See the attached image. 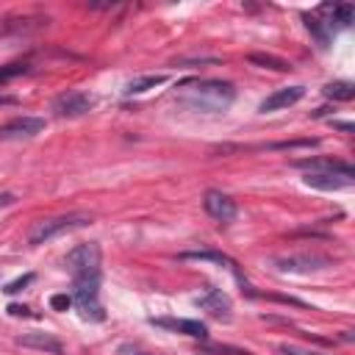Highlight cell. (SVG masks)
Segmentation results:
<instances>
[{"instance_id":"1","label":"cell","mask_w":355,"mask_h":355,"mask_svg":"<svg viewBox=\"0 0 355 355\" xmlns=\"http://www.w3.org/2000/svg\"><path fill=\"white\" fill-rule=\"evenodd\" d=\"M297 166L308 169L305 172V186L319 189V191H338L355 183V172L344 161H327V158H313V161H297Z\"/></svg>"},{"instance_id":"2","label":"cell","mask_w":355,"mask_h":355,"mask_svg":"<svg viewBox=\"0 0 355 355\" xmlns=\"http://www.w3.org/2000/svg\"><path fill=\"white\" fill-rule=\"evenodd\" d=\"M236 100V86L230 80H200L183 94V105L205 114H219L227 111Z\"/></svg>"},{"instance_id":"3","label":"cell","mask_w":355,"mask_h":355,"mask_svg":"<svg viewBox=\"0 0 355 355\" xmlns=\"http://www.w3.org/2000/svg\"><path fill=\"white\" fill-rule=\"evenodd\" d=\"M92 222L89 214H64V216H50V219H39L31 225L28 230V241L31 244H47L50 239L61 236V233H69V230H78V227H86Z\"/></svg>"},{"instance_id":"4","label":"cell","mask_w":355,"mask_h":355,"mask_svg":"<svg viewBox=\"0 0 355 355\" xmlns=\"http://www.w3.org/2000/svg\"><path fill=\"white\" fill-rule=\"evenodd\" d=\"M100 263H103V255H100V244H97V241L78 244V247L69 250L67 258H64V266L69 269L72 280L100 277Z\"/></svg>"},{"instance_id":"5","label":"cell","mask_w":355,"mask_h":355,"mask_svg":"<svg viewBox=\"0 0 355 355\" xmlns=\"http://www.w3.org/2000/svg\"><path fill=\"white\" fill-rule=\"evenodd\" d=\"M72 302L78 305L80 316L89 322H103L105 311L100 302V277H86V280H72Z\"/></svg>"},{"instance_id":"6","label":"cell","mask_w":355,"mask_h":355,"mask_svg":"<svg viewBox=\"0 0 355 355\" xmlns=\"http://www.w3.org/2000/svg\"><path fill=\"white\" fill-rule=\"evenodd\" d=\"M275 266L280 272H294V275H311V272H322L327 266H333L330 258L316 255V252H291V255H280L275 258Z\"/></svg>"},{"instance_id":"7","label":"cell","mask_w":355,"mask_h":355,"mask_svg":"<svg viewBox=\"0 0 355 355\" xmlns=\"http://www.w3.org/2000/svg\"><path fill=\"white\" fill-rule=\"evenodd\" d=\"M92 105H94V100H92L89 92L72 89V92H64V94H58V97L53 100V114H55V116H64V119H75V116L89 114Z\"/></svg>"},{"instance_id":"8","label":"cell","mask_w":355,"mask_h":355,"mask_svg":"<svg viewBox=\"0 0 355 355\" xmlns=\"http://www.w3.org/2000/svg\"><path fill=\"white\" fill-rule=\"evenodd\" d=\"M202 205H205L208 216H214V219H216V222H222V225L233 222V219H236V214H239L236 200H230L227 194H222V191H216V189H208V191H205Z\"/></svg>"},{"instance_id":"9","label":"cell","mask_w":355,"mask_h":355,"mask_svg":"<svg viewBox=\"0 0 355 355\" xmlns=\"http://www.w3.org/2000/svg\"><path fill=\"white\" fill-rule=\"evenodd\" d=\"M44 130L42 116H14L6 125H0V139H31Z\"/></svg>"},{"instance_id":"10","label":"cell","mask_w":355,"mask_h":355,"mask_svg":"<svg viewBox=\"0 0 355 355\" xmlns=\"http://www.w3.org/2000/svg\"><path fill=\"white\" fill-rule=\"evenodd\" d=\"M305 97V86H286V89H277V92H272L261 105H258V111L261 114H272V111H280V108H288V105H294V103H300Z\"/></svg>"},{"instance_id":"11","label":"cell","mask_w":355,"mask_h":355,"mask_svg":"<svg viewBox=\"0 0 355 355\" xmlns=\"http://www.w3.org/2000/svg\"><path fill=\"white\" fill-rule=\"evenodd\" d=\"M180 258H183V261H211V263H219V266H225L227 272H233V277L247 288V280H244V275L239 272V263H236L230 255H225V252H216V250H194V252H183Z\"/></svg>"},{"instance_id":"12","label":"cell","mask_w":355,"mask_h":355,"mask_svg":"<svg viewBox=\"0 0 355 355\" xmlns=\"http://www.w3.org/2000/svg\"><path fill=\"white\" fill-rule=\"evenodd\" d=\"M197 305L205 308L211 316L227 322L230 319V297L222 291V288H208L202 297H197Z\"/></svg>"},{"instance_id":"13","label":"cell","mask_w":355,"mask_h":355,"mask_svg":"<svg viewBox=\"0 0 355 355\" xmlns=\"http://www.w3.org/2000/svg\"><path fill=\"white\" fill-rule=\"evenodd\" d=\"M17 344L31 347V349H42V352H53V355H61L64 352V344L53 333H22L17 338Z\"/></svg>"},{"instance_id":"14","label":"cell","mask_w":355,"mask_h":355,"mask_svg":"<svg viewBox=\"0 0 355 355\" xmlns=\"http://www.w3.org/2000/svg\"><path fill=\"white\" fill-rule=\"evenodd\" d=\"M155 324H161V327H172V330H178V333H186V336H191V338H208V327L202 324V322H197V319H153Z\"/></svg>"},{"instance_id":"15","label":"cell","mask_w":355,"mask_h":355,"mask_svg":"<svg viewBox=\"0 0 355 355\" xmlns=\"http://www.w3.org/2000/svg\"><path fill=\"white\" fill-rule=\"evenodd\" d=\"M166 80V75H144V78H133L128 86H125V94H144L155 86H161Z\"/></svg>"},{"instance_id":"16","label":"cell","mask_w":355,"mask_h":355,"mask_svg":"<svg viewBox=\"0 0 355 355\" xmlns=\"http://www.w3.org/2000/svg\"><path fill=\"white\" fill-rule=\"evenodd\" d=\"M322 92H324V97H330V100H352V97H355V86H352L349 80H333V83H327Z\"/></svg>"},{"instance_id":"17","label":"cell","mask_w":355,"mask_h":355,"mask_svg":"<svg viewBox=\"0 0 355 355\" xmlns=\"http://www.w3.org/2000/svg\"><path fill=\"white\" fill-rule=\"evenodd\" d=\"M250 61H252V64H261V67H269V69H277V72L291 69V64H288V61L275 58V55H263V53H252V55H250Z\"/></svg>"},{"instance_id":"18","label":"cell","mask_w":355,"mask_h":355,"mask_svg":"<svg viewBox=\"0 0 355 355\" xmlns=\"http://www.w3.org/2000/svg\"><path fill=\"white\" fill-rule=\"evenodd\" d=\"M333 19L347 28V25L355 22V8H352L349 3H338V6H333Z\"/></svg>"},{"instance_id":"19","label":"cell","mask_w":355,"mask_h":355,"mask_svg":"<svg viewBox=\"0 0 355 355\" xmlns=\"http://www.w3.org/2000/svg\"><path fill=\"white\" fill-rule=\"evenodd\" d=\"M25 72H28V64H25V61H17V64H6V67H0V83L11 80V78H17V75H25Z\"/></svg>"},{"instance_id":"20","label":"cell","mask_w":355,"mask_h":355,"mask_svg":"<svg viewBox=\"0 0 355 355\" xmlns=\"http://www.w3.org/2000/svg\"><path fill=\"white\" fill-rule=\"evenodd\" d=\"M277 352H280V355H327V352L308 349V347H300V344H280Z\"/></svg>"},{"instance_id":"21","label":"cell","mask_w":355,"mask_h":355,"mask_svg":"<svg viewBox=\"0 0 355 355\" xmlns=\"http://www.w3.org/2000/svg\"><path fill=\"white\" fill-rule=\"evenodd\" d=\"M33 283V272H28V275H22V277H17V280H11V283H6V294H17V291H22L25 286H31Z\"/></svg>"},{"instance_id":"22","label":"cell","mask_w":355,"mask_h":355,"mask_svg":"<svg viewBox=\"0 0 355 355\" xmlns=\"http://www.w3.org/2000/svg\"><path fill=\"white\" fill-rule=\"evenodd\" d=\"M50 305H53L55 311H67V308L72 305V297H69V294H55V297L50 300Z\"/></svg>"},{"instance_id":"23","label":"cell","mask_w":355,"mask_h":355,"mask_svg":"<svg viewBox=\"0 0 355 355\" xmlns=\"http://www.w3.org/2000/svg\"><path fill=\"white\" fill-rule=\"evenodd\" d=\"M8 313L11 316H31V311L25 305H8Z\"/></svg>"},{"instance_id":"24","label":"cell","mask_w":355,"mask_h":355,"mask_svg":"<svg viewBox=\"0 0 355 355\" xmlns=\"http://www.w3.org/2000/svg\"><path fill=\"white\" fill-rule=\"evenodd\" d=\"M0 105H17V97H11V94H0Z\"/></svg>"},{"instance_id":"25","label":"cell","mask_w":355,"mask_h":355,"mask_svg":"<svg viewBox=\"0 0 355 355\" xmlns=\"http://www.w3.org/2000/svg\"><path fill=\"white\" fill-rule=\"evenodd\" d=\"M11 202H14V194H8V191L0 194V208H6V205H11Z\"/></svg>"},{"instance_id":"26","label":"cell","mask_w":355,"mask_h":355,"mask_svg":"<svg viewBox=\"0 0 355 355\" xmlns=\"http://www.w3.org/2000/svg\"><path fill=\"white\" fill-rule=\"evenodd\" d=\"M136 355H150V352H136Z\"/></svg>"},{"instance_id":"27","label":"cell","mask_w":355,"mask_h":355,"mask_svg":"<svg viewBox=\"0 0 355 355\" xmlns=\"http://www.w3.org/2000/svg\"><path fill=\"white\" fill-rule=\"evenodd\" d=\"M202 355H205V352H202Z\"/></svg>"}]
</instances>
